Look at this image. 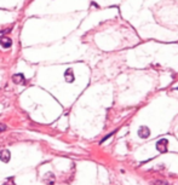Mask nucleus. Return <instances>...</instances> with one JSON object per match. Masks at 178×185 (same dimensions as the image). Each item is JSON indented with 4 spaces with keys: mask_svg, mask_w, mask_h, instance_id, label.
<instances>
[{
    "mask_svg": "<svg viewBox=\"0 0 178 185\" xmlns=\"http://www.w3.org/2000/svg\"><path fill=\"white\" fill-rule=\"evenodd\" d=\"M64 78H66L67 82H73L74 81V74H73L72 69H67L66 73H64Z\"/></svg>",
    "mask_w": 178,
    "mask_h": 185,
    "instance_id": "7",
    "label": "nucleus"
},
{
    "mask_svg": "<svg viewBox=\"0 0 178 185\" xmlns=\"http://www.w3.org/2000/svg\"><path fill=\"white\" fill-rule=\"evenodd\" d=\"M12 80H13L15 84H24L25 82L24 76H23V74H21V73H18V74H13Z\"/></svg>",
    "mask_w": 178,
    "mask_h": 185,
    "instance_id": "4",
    "label": "nucleus"
},
{
    "mask_svg": "<svg viewBox=\"0 0 178 185\" xmlns=\"http://www.w3.org/2000/svg\"><path fill=\"white\" fill-rule=\"evenodd\" d=\"M0 44H1L3 47H5V48H9L12 45V40L10 38H1L0 39Z\"/></svg>",
    "mask_w": 178,
    "mask_h": 185,
    "instance_id": "6",
    "label": "nucleus"
},
{
    "mask_svg": "<svg viewBox=\"0 0 178 185\" xmlns=\"http://www.w3.org/2000/svg\"><path fill=\"white\" fill-rule=\"evenodd\" d=\"M11 159V154H10V151L7 149H4V150L0 151V160L3 161V162L7 163Z\"/></svg>",
    "mask_w": 178,
    "mask_h": 185,
    "instance_id": "2",
    "label": "nucleus"
},
{
    "mask_svg": "<svg viewBox=\"0 0 178 185\" xmlns=\"http://www.w3.org/2000/svg\"><path fill=\"white\" fill-rule=\"evenodd\" d=\"M4 131H6V126L4 123H0V132H4Z\"/></svg>",
    "mask_w": 178,
    "mask_h": 185,
    "instance_id": "10",
    "label": "nucleus"
},
{
    "mask_svg": "<svg viewBox=\"0 0 178 185\" xmlns=\"http://www.w3.org/2000/svg\"><path fill=\"white\" fill-rule=\"evenodd\" d=\"M44 182L46 183L47 185L55 184V176H53V173H46L44 177Z\"/></svg>",
    "mask_w": 178,
    "mask_h": 185,
    "instance_id": "5",
    "label": "nucleus"
},
{
    "mask_svg": "<svg viewBox=\"0 0 178 185\" xmlns=\"http://www.w3.org/2000/svg\"><path fill=\"white\" fill-rule=\"evenodd\" d=\"M151 185H167V183L164 180H155V182H151Z\"/></svg>",
    "mask_w": 178,
    "mask_h": 185,
    "instance_id": "8",
    "label": "nucleus"
},
{
    "mask_svg": "<svg viewBox=\"0 0 178 185\" xmlns=\"http://www.w3.org/2000/svg\"><path fill=\"white\" fill-rule=\"evenodd\" d=\"M167 144H169V140L167 139H160L158 143H156V149L160 153H166L167 151Z\"/></svg>",
    "mask_w": 178,
    "mask_h": 185,
    "instance_id": "1",
    "label": "nucleus"
},
{
    "mask_svg": "<svg viewBox=\"0 0 178 185\" xmlns=\"http://www.w3.org/2000/svg\"><path fill=\"white\" fill-rule=\"evenodd\" d=\"M150 134V129L148 128L147 126H142L141 128L138 129V135L141 137V138H148Z\"/></svg>",
    "mask_w": 178,
    "mask_h": 185,
    "instance_id": "3",
    "label": "nucleus"
},
{
    "mask_svg": "<svg viewBox=\"0 0 178 185\" xmlns=\"http://www.w3.org/2000/svg\"><path fill=\"white\" fill-rule=\"evenodd\" d=\"M3 185H15V183H13V178L12 177H11V178H7V180L4 183Z\"/></svg>",
    "mask_w": 178,
    "mask_h": 185,
    "instance_id": "9",
    "label": "nucleus"
}]
</instances>
